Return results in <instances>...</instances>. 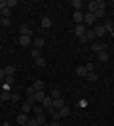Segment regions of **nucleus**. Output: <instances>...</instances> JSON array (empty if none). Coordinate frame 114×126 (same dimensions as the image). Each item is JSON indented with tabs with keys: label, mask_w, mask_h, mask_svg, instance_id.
Listing matches in <instances>:
<instances>
[{
	"label": "nucleus",
	"mask_w": 114,
	"mask_h": 126,
	"mask_svg": "<svg viewBox=\"0 0 114 126\" xmlns=\"http://www.w3.org/2000/svg\"><path fill=\"white\" fill-rule=\"evenodd\" d=\"M99 8V0H91V2H88V14H95Z\"/></svg>",
	"instance_id": "f257e3e1"
},
{
	"label": "nucleus",
	"mask_w": 114,
	"mask_h": 126,
	"mask_svg": "<svg viewBox=\"0 0 114 126\" xmlns=\"http://www.w3.org/2000/svg\"><path fill=\"white\" fill-rule=\"evenodd\" d=\"M95 19H97L95 14H88V12L84 14V23H86V25H93V23H95Z\"/></svg>",
	"instance_id": "f03ea898"
},
{
	"label": "nucleus",
	"mask_w": 114,
	"mask_h": 126,
	"mask_svg": "<svg viewBox=\"0 0 114 126\" xmlns=\"http://www.w3.org/2000/svg\"><path fill=\"white\" fill-rule=\"evenodd\" d=\"M51 105H53V97H51V95H46L44 101H42V107L50 111V109H51Z\"/></svg>",
	"instance_id": "7ed1b4c3"
},
{
	"label": "nucleus",
	"mask_w": 114,
	"mask_h": 126,
	"mask_svg": "<svg viewBox=\"0 0 114 126\" xmlns=\"http://www.w3.org/2000/svg\"><path fill=\"white\" fill-rule=\"evenodd\" d=\"M61 107H65V101H63V97H57V99H53V105H51V109L59 111Z\"/></svg>",
	"instance_id": "20e7f679"
},
{
	"label": "nucleus",
	"mask_w": 114,
	"mask_h": 126,
	"mask_svg": "<svg viewBox=\"0 0 114 126\" xmlns=\"http://www.w3.org/2000/svg\"><path fill=\"white\" fill-rule=\"evenodd\" d=\"M74 34L78 36V38H80V36H86V27H84V23H82V25H76Z\"/></svg>",
	"instance_id": "39448f33"
},
{
	"label": "nucleus",
	"mask_w": 114,
	"mask_h": 126,
	"mask_svg": "<svg viewBox=\"0 0 114 126\" xmlns=\"http://www.w3.org/2000/svg\"><path fill=\"white\" fill-rule=\"evenodd\" d=\"M27 122H29V117H27V113H21V115H17V124L25 126Z\"/></svg>",
	"instance_id": "423d86ee"
},
{
	"label": "nucleus",
	"mask_w": 114,
	"mask_h": 126,
	"mask_svg": "<svg viewBox=\"0 0 114 126\" xmlns=\"http://www.w3.org/2000/svg\"><path fill=\"white\" fill-rule=\"evenodd\" d=\"M19 44L27 48V46L30 44V36H27V34H21V36H19Z\"/></svg>",
	"instance_id": "0eeeda50"
},
{
	"label": "nucleus",
	"mask_w": 114,
	"mask_h": 126,
	"mask_svg": "<svg viewBox=\"0 0 114 126\" xmlns=\"http://www.w3.org/2000/svg\"><path fill=\"white\" fill-rule=\"evenodd\" d=\"M72 19H74V21H76L78 25H82V23H84V14H82V12H74Z\"/></svg>",
	"instance_id": "6e6552de"
},
{
	"label": "nucleus",
	"mask_w": 114,
	"mask_h": 126,
	"mask_svg": "<svg viewBox=\"0 0 114 126\" xmlns=\"http://www.w3.org/2000/svg\"><path fill=\"white\" fill-rule=\"evenodd\" d=\"M93 31H95V36H103V34H106V31H105V25H97V27H95Z\"/></svg>",
	"instance_id": "1a4fd4ad"
},
{
	"label": "nucleus",
	"mask_w": 114,
	"mask_h": 126,
	"mask_svg": "<svg viewBox=\"0 0 114 126\" xmlns=\"http://www.w3.org/2000/svg\"><path fill=\"white\" fill-rule=\"evenodd\" d=\"M103 14H105V2H99V8H97V12H95V17H103Z\"/></svg>",
	"instance_id": "9d476101"
},
{
	"label": "nucleus",
	"mask_w": 114,
	"mask_h": 126,
	"mask_svg": "<svg viewBox=\"0 0 114 126\" xmlns=\"http://www.w3.org/2000/svg\"><path fill=\"white\" fill-rule=\"evenodd\" d=\"M19 32H21V34H27V36H30V34H32V31H30V29H29V27H27L25 23L19 27Z\"/></svg>",
	"instance_id": "9b49d317"
},
{
	"label": "nucleus",
	"mask_w": 114,
	"mask_h": 126,
	"mask_svg": "<svg viewBox=\"0 0 114 126\" xmlns=\"http://www.w3.org/2000/svg\"><path fill=\"white\" fill-rule=\"evenodd\" d=\"M0 99H4V101H6V99H12V92H10V90H2V92H0Z\"/></svg>",
	"instance_id": "f8f14e48"
},
{
	"label": "nucleus",
	"mask_w": 114,
	"mask_h": 126,
	"mask_svg": "<svg viewBox=\"0 0 114 126\" xmlns=\"http://www.w3.org/2000/svg\"><path fill=\"white\" fill-rule=\"evenodd\" d=\"M32 88H34L36 92H42V90H44V82H42V80H34V84H32Z\"/></svg>",
	"instance_id": "ddd939ff"
},
{
	"label": "nucleus",
	"mask_w": 114,
	"mask_h": 126,
	"mask_svg": "<svg viewBox=\"0 0 114 126\" xmlns=\"http://www.w3.org/2000/svg\"><path fill=\"white\" fill-rule=\"evenodd\" d=\"M99 59H101V61L105 63V61H108V52H106V50H101V52H99Z\"/></svg>",
	"instance_id": "4468645a"
},
{
	"label": "nucleus",
	"mask_w": 114,
	"mask_h": 126,
	"mask_svg": "<svg viewBox=\"0 0 114 126\" xmlns=\"http://www.w3.org/2000/svg\"><path fill=\"white\" fill-rule=\"evenodd\" d=\"M76 75H78V77H86V75H88V69H86V65L78 67V69H76Z\"/></svg>",
	"instance_id": "2eb2a0df"
},
{
	"label": "nucleus",
	"mask_w": 114,
	"mask_h": 126,
	"mask_svg": "<svg viewBox=\"0 0 114 126\" xmlns=\"http://www.w3.org/2000/svg\"><path fill=\"white\" fill-rule=\"evenodd\" d=\"M36 120H38V124H40V126H46V115H44V113L36 115Z\"/></svg>",
	"instance_id": "dca6fc26"
},
{
	"label": "nucleus",
	"mask_w": 114,
	"mask_h": 126,
	"mask_svg": "<svg viewBox=\"0 0 114 126\" xmlns=\"http://www.w3.org/2000/svg\"><path fill=\"white\" fill-rule=\"evenodd\" d=\"M84 6V2L82 0H72V8L76 10V12H80V8Z\"/></svg>",
	"instance_id": "f3484780"
},
{
	"label": "nucleus",
	"mask_w": 114,
	"mask_h": 126,
	"mask_svg": "<svg viewBox=\"0 0 114 126\" xmlns=\"http://www.w3.org/2000/svg\"><path fill=\"white\" fill-rule=\"evenodd\" d=\"M42 27H44V29H50V27H51V19H50V17H42Z\"/></svg>",
	"instance_id": "a211bd4d"
},
{
	"label": "nucleus",
	"mask_w": 114,
	"mask_h": 126,
	"mask_svg": "<svg viewBox=\"0 0 114 126\" xmlns=\"http://www.w3.org/2000/svg\"><path fill=\"white\" fill-rule=\"evenodd\" d=\"M68 111H70V109H68L67 105H65V107H61V109L57 111V113H59V118H61V117H67V115H68Z\"/></svg>",
	"instance_id": "6ab92c4d"
},
{
	"label": "nucleus",
	"mask_w": 114,
	"mask_h": 126,
	"mask_svg": "<svg viewBox=\"0 0 114 126\" xmlns=\"http://www.w3.org/2000/svg\"><path fill=\"white\" fill-rule=\"evenodd\" d=\"M105 31H106V32H112V31H114V23L110 21V19L105 23Z\"/></svg>",
	"instance_id": "aec40b11"
},
{
	"label": "nucleus",
	"mask_w": 114,
	"mask_h": 126,
	"mask_svg": "<svg viewBox=\"0 0 114 126\" xmlns=\"http://www.w3.org/2000/svg\"><path fill=\"white\" fill-rule=\"evenodd\" d=\"M10 12H12V8H8V6H6V8L2 10L0 14H2V17H4V19H10Z\"/></svg>",
	"instance_id": "412c9836"
},
{
	"label": "nucleus",
	"mask_w": 114,
	"mask_h": 126,
	"mask_svg": "<svg viewBox=\"0 0 114 126\" xmlns=\"http://www.w3.org/2000/svg\"><path fill=\"white\" fill-rule=\"evenodd\" d=\"M93 38H95V31H93V29L86 31V40H93Z\"/></svg>",
	"instance_id": "4be33fe9"
},
{
	"label": "nucleus",
	"mask_w": 114,
	"mask_h": 126,
	"mask_svg": "<svg viewBox=\"0 0 114 126\" xmlns=\"http://www.w3.org/2000/svg\"><path fill=\"white\" fill-rule=\"evenodd\" d=\"M93 50H95V52L99 54L101 50H106V46H105V44H99V42H95V44H93Z\"/></svg>",
	"instance_id": "5701e85b"
},
{
	"label": "nucleus",
	"mask_w": 114,
	"mask_h": 126,
	"mask_svg": "<svg viewBox=\"0 0 114 126\" xmlns=\"http://www.w3.org/2000/svg\"><path fill=\"white\" fill-rule=\"evenodd\" d=\"M34 46H36V48L46 46V40H44V38H34Z\"/></svg>",
	"instance_id": "b1692460"
},
{
	"label": "nucleus",
	"mask_w": 114,
	"mask_h": 126,
	"mask_svg": "<svg viewBox=\"0 0 114 126\" xmlns=\"http://www.w3.org/2000/svg\"><path fill=\"white\" fill-rule=\"evenodd\" d=\"M13 73H15V67H13V65H8V67H6V75H8V77H13Z\"/></svg>",
	"instance_id": "393cba45"
},
{
	"label": "nucleus",
	"mask_w": 114,
	"mask_h": 126,
	"mask_svg": "<svg viewBox=\"0 0 114 126\" xmlns=\"http://www.w3.org/2000/svg\"><path fill=\"white\" fill-rule=\"evenodd\" d=\"M34 63H36L38 67H44V65H46V59L42 57V55H40V57H36V59H34Z\"/></svg>",
	"instance_id": "a878e982"
},
{
	"label": "nucleus",
	"mask_w": 114,
	"mask_h": 126,
	"mask_svg": "<svg viewBox=\"0 0 114 126\" xmlns=\"http://www.w3.org/2000/svg\"><path fill=\"white\" fill-rule=\"evenodd\" d=\"M34 97H36V101H44V97H46L44 90H42V92H36V94H34Z\"/></svg>",
	"instance_id": "bb28decb"
},
{
	"label": "nucleus",
	"mask_w": 114,
	"mask_h": 126,
	"mask_svg": "<svg viewBox=\"0 0 114 126\" xmlns=\"http://www.w3.org/2000/svg\"><path fill=\"white\" fill-rule=\"evenodd\" d=\"M86 77H88V80H89V82H95V80H97V73H88Z\"/></svg>",
	"instance_id": "cd10ccee"
},
{
	"label": "nucleus",
	"mask_w": 114,
	"mask_h": 126,
	"mask_svg": "<svg viewBox=\"0 0 114 126\" xmlns=\"http://www.w3.org/2000/svg\"><path fill=\"white\" fill-rule=\"evenodd\" d=\"M29 111H32V105H30V103H23V113H29Z\"/></svg>",
	"instance_id": "c85d7f7f"
},
{
	"label": "nucleus",
	"mask_w": 114,
	"mask_h": 126,
	"mask_svg": "<svg viewBox=\"0 0 114 126\" xmlns=\"http://www.w3.org/2000/svg\"><path fill=\"white\" fill-rule=\"evenodd\" d=\"M27 126H40V124H38V120H36V118H29Z\"/></svg>",
	"instance_id": "c756f323"
},
{
	"label": "nucleus",
	"mask_w": 114,
	"mask_h": 126,
	"mask_svg": "<svg viewBox=\"0 0 114 126\" xmlns=\"http://www.w3.org/2000/svg\"><path fill=\"white\" fill-rule=\"evenodd\" d=\"M86 69H88V73H95V65H93V63H88Z\"/></svg>",
	"instance_id": "7c9ffc66"
},
{
	"label": "nucleus",
	"mask_w": 114,
	"mask_h": 126,
	"mask_svg": "<svg viewBox=\"0 0 114 126\" xmlns=\"http://www.w3.org/2000/svg\"><path fill=\"white\" fill-rule=\"evenodd\" d=\"M27 103L34 105V103H36V97H34V95H27Z\"/></svg>",
	"instance_id": "2f4dec72"
},
{
	"label": "nucleus",
	"mask_w": 114,
	"mask_h": 126,
	"mask_svg": "<svg viewBox=\"0 0 114 126\" xmlns=\"http://www.w3.org/2000/svg\"><path fill=\"white\" fill-rule=\"evenodd\" d=\"M51 97H53V99H57V97H61V92L57 90V88H55V90L51 92Z\"/></svg>",
	"instance_id": "473e14b6"
},
{
	"label": "nucleus",
	"mask_w": 114,
	"mask_h": 126,
	"mask_svg": "<svg viewBox=\"0 0 114 126\" xmlns=\"http://www.w3.org/2000/svg\"><path fill=\"white\" fill-rule=\"evenodd\" d=\"M8 2V8H13V6H17V0H6Z\"/></svg>",
	"instance_id": "72a5a7b5"
},
{
	"label": "nucleus",
	"mask_w": 114,
	"mask_h": 126,
	"mask_svg": "<svg viewBox=\"0 0 114 126\" xmlns=\"http://www.w3.org/2000/svg\"><path fill=\"white\" fill-rule=\"evenodd\" d=\"M6 69H0V80H6Z\"/></svg>",
	"instance_id": "f704fd0d"
},
{
	"label": "nucleus",
	"mask_w": 114,
	"mask_h": 126,
	"mask_svg": "<svg viewBox=\"0 0 114 126\" xmlns=\"http://www.w3.org/2000/svg\"><path fill=\"white\" fill-rule=\"evenodd\" d=\"M30 55H32L34 59H36V57H40V50H32V52H30Z\"/></svg>",
	"instance_id": "c9c22d12"
},
{
	"label": "nucleus",
	"mask_w": 114,
	"mask_h": 126,
	"mask_svg": "<svg viewBox=\"0 0 114 126\" xmlns=\"http://www.w3.org/2000/svg\"><path fill=\"white\" fill-rule=\"evenodd\" d=\"M36 94V90H34V88L30 86V88H27V95H34Z\"/></svg>",
	"instance_id": "e433bc0d"
},
{
	"label": "nucleus",
	"mask_w": 114,
	"mask_h": 126,
	"mask_svg": "<svg viewBox=\"0 0 114 126\" xmlns=\"http://www.w3.org/2000/svg\"><path fill=\"white\" fill-rule=\"evenodd\" d=\"M6 6H8V2H6V0H0V12L6 8Z\"/></svg>",
	"instance_id": "4c0bfd02"
},
{
	"label": "nucleus",
	"mask_w": 114,
	"mask_h": 126,
	"mask_svg": "<svg viewBox=\"0 0 114 126\" xmlns=\"http://www.w3.org/2000/svg\"><path fill=\"white\" fill-rule=\"evenodd\" d=\"M4 82H6V84H10V86H12V82H13V77H6V80H4Z\"/></svg>",
	"instance_id": "58836bf2"
},
{
	"label": "nucleus",
	"mask_w": 114,
	"mask_h": 126,
	"mask_svg": "<svg viewBox=\"0 0 114 126\" xmlns=\"http://www.w3.org/2000/svg\"><path fill=\"white\" fill-rule=\"evenodd\" d=\"M32 111H34L36 115H40V113H42V107H38V105H36V107H32Z\"/></svg>",
	"instance_id": "ea45409f"
},
{
	"label": "nucleus",
	"mask_w": 114,
	"mask_h": 126,
	"mask_svg": "<svg viewBox=\"0 0 114 126\" xmlns=\"http://www.w3.org/2000/svg\"><path fill=\"white\" fill-rule=\"evenodd\" d=\"M0 23L4 25V27H8V25H10V19H4V17H2V21H0Z\"/></svg>",
	"instance_id": "a19ab883"
},
{
	"label": "nucleus",
	"mask_w": 114,
	"mask_h": 126,
	"mask_svg": "<svg viewBox=\"0 0 114 126\" xmlns=\"http://www.w3.org/2000/svg\"><path fill=\"white\" fill-rule=\"evenodd\" d=\"M12 101H19V95H17V94H12Z\"/></svg>",
	"instance_id": "79ce46f5"
},
{
	"label": "nucleus",
	"mask_w": 114,
	"mask_h": 126,
	"mask_svg": "<svg viewBox=\"0 0 114 126\" xmlns=\"http://www.w3.org/2000/svg\"><path fill=\"white\" fill-rule=\"evenodd\" d=\"M50 126H59V122H57V120H53V122H51Z\"/></svg>",
	"instance_id": "37998d69"
},
{
	"label": "nucleus",
	"mask_w": 114,
	"mask_h": 126,
	"mask_svg": "<svg viewBox=\"0 0 114 126\" xmlns=\"http://www.w3.org/2000/svg\"><path fill=\"white\" fill-rule=\"evenodd\" d=\"M2 126H10V122H4V124H2Z\"/></svg>",
	"instance_id": "c03bdc74"
},
{
	"label": "nucleus",
	"mask_w": 114,
	"mask_h": 126,
	"mask_svg": "<svg viewBox=\"0 0 114 126\" xmlns=\"http://www.w3.org/2000/svg\"><path fill=\"white\" fill-rule=\"evenodd\" d=\"M110 34H112V38H114V31H112V32H110Z\"/></svg>",
	"instance_id": "a18cd8bd"
},
{
	"label": "nucleus",
	"mask_w": 114,
	"mask_h": 126,
	"mask_svg": "<svg viewBox=\"0 0 114 126\" xmlns=\"http://www.w3.org/2000/svg\"><path fill=\"white\" fill-rule=\"evenodd\" d=\"M0 21H2V14H0Z\"/></svg>",
	"instance_id": "49530a36"
},
{
	"label": "nucleus",
	"mask_w": 114,
	"mask_h": 126,
	"mask_svg": "<svg viewBox=\"0 0 114 126\" xmlns=\"http://www.w3.org/2000/svg\"><path fill=\"white\" fill-rule=\"evenodd\" d=\"M0 126H2V124H0Z\"/></svg>",
	"instance_id": "de8ad7c7"
}]
</instances>
